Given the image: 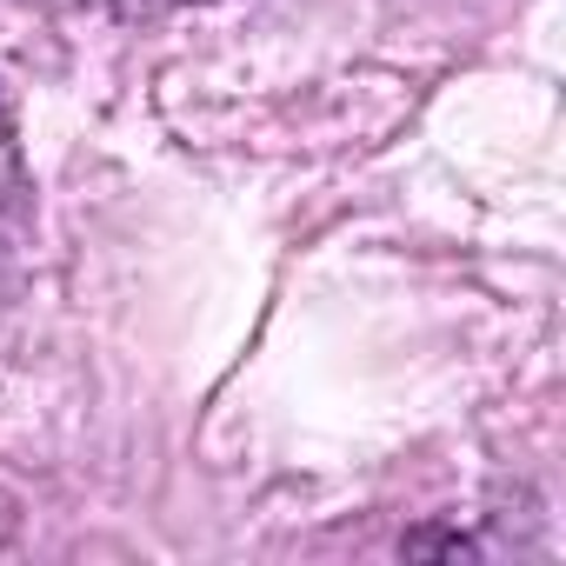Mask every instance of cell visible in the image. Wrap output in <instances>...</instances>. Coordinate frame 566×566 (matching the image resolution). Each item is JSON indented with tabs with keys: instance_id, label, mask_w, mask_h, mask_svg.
I'll return each mask as SVG.
<instances>
[{
	"instance_id": "cell-1",
	"label": "cell",
	"mask_w": 566,
	"mask_h": 566,
	"mask_svg": "<svg viewBox=\"0 0 566 566\" xmlns=\"http://www.w3.org/2000/svg\"><path fill=\"white\" fill-rule=\"evenodd\" d=\"M21 140H14V114H8V94H0V253H8V233L21 220Z\"/></svg>"
},
{
	"instance_id": "cell-2",
	"label": "cell",
	"mask_w": 566,
	"mask_h": 566,
	"mask_svg": "<svg viewBox=\"0 0 566 566\" xmlns=\"http://www.w3.org/2000/svg\"><path fill=\"white\" fill-rule=\"evenodd\" d=\"M107 8H207V0H107Z\"/></svg>"
}]
</instances>
